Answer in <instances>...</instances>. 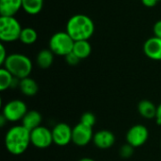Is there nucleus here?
I'll return each instance as SVG.
<instances>
[{
	"mask_svg": "<svg viewBox=\"0 0 161 161\" xmlns=\"http://www.w3.org/2000/svg\"><path fill=\"white\" fill-rule=\"evenodd\" d=\"M93 135L92 127L85 125L79 122L73 127L72 142L78 147H84L92 142Z\"/></svg>",
	"mask_w": 161,
	"mask_h": 161,
	"instance_id": "9",
	"label": "nucleus"
},
{
	"mask_svg": "<svg viewBox=\"0 0 161 161\" xmlns=\"http://www.w3.org/2000/svg\"><path fill=\"white\" fill-rule=\"evenodd\" d=\"M142 2L147 8H153L158 4V0H142Z\"/></svg>",
	"mask_w": 161,
	"mask_h": 161,
	"instance_id": "27",
	"label": "nucleus"
},
{
	"mask_svg": "<svg viewBox=\"0 0 161 161\" xmlns=\"http://www.w3.org/2000/svg\"><path fill=\"white\" fill-rule=\"evenodd\" d=\"M43 7V0H22V8L30 14H38Z\"/></svg>",
	"mask_w": 161,
	"mask_h": 161,
	"instance_id": "19",
	"label": "nucleus"
},
{
	"mask_svg": "<svg viewBox=\"0 0 161 161\" xmlns=\"http://www.w3.org/2000/svg\"><path fill=\"white\" fill-rule=\"evenodd\" d=\"M66 32L76 41H89L94 32L92 20L85 14H75L66 25Z\"/></svg>",
	"mask_w": 161,
	"mask_h": 161,
	"instance_id": "2",
	"label": "nucleus"
},
{
	"mask_svg": "<svg viewBox=\"0 0 161 161\" xmlns=\"http://www.w3.org/2000/svg\"><path fill=\"white\" fill-rule=\"evenodd\" d=\"M27 107L25 102L20 99H13L8 101L2 109V115L10 123L22 121L27 112Z\"/></svg>",
	"mask_w": 161,
	"mask_h": 161,
	"instance_id": "6",
	"label": "nucleus"
},
{
	"mask_svg": "<svg viewBox=\"0 0 161 161\" xmlns=\"http://www.w3.org/2000/svg\"><path fill=\"white\" fill-rule=\"evenodd\" d=\"M143 52L153 60H161V39L155 36L149 38L143 44Z\"/></svg>",
	"mask_w": 161,
	"mask_h": 161,
	"instance_id": "12",
	"label": "nucleus"
},
{
	"mask_svg": "<svg viewBox=\"0 0 161 161\" xmlns=\"http://www.w3.org/2000/svg\"><path fill=\"white\" fill-rule=\"evenodd\" d=\"M156 121L158 123V125H161V103L158 106V109H157V116H156Z\"/></svg>",
	"mask_w": 161,
	"mask_h": 161,
	"instance_id": "28",
	"label": "nucleus"
},
{
	"mask_svg": "<svg viewBox=\"0 0 161 161\" xmlns=\"http://www.w3.org/2000/svg\"><path fill=\"white\" fill-rule=\"evenodd\" d=\"M42 117L41 113L37 110H28L23 120L21 121V125L25 126L27 130L32 131L35 128L42 125Z\"/></svg>",
	"mask_w": 161,
	"mask_h": 161,
	"instance_id": "13",
	"label": "nucleus"
},
{
	"mask_svg": "<svg viewBox=\"0 0 161 161\" xmlns=\"http://www.w3.org/2000/svg\"><path fill=\"white\" fill-rule=\"evenodd\" d=\"M19 90L21 92L28 97H32L36 95L39 92V85L38 83L31 77H25L20 80Z\"/></svg>",
	"mask_w": 161,
	"mask_h": 161,
	"instance_id": "16",
	"label": "nucleus"
},
{
	"mask_svg": "<svg viewBox=\"0 0 161 161\" xmlns=\"http://www.w3.org/2000/svg\"><path fill=\"white\" fill-rule=\"evenodd\" d=\"M115 142H116L115 135L113 134V132L108 129H102L97 131L96 133H94L92 139L93 144L97 148L102 150L111 148L114 145Z\"/></svg>",
	"mask_w": 161,
	"mask_h": 161,
	"instance_id": "11",
	"label": "nucleus"
},
{
	"mask_svg": "<svg viewBox=\"0 0 161 161\" xmlns=\"http://www.w3.org/2000/svg\"><path fill=\"white\" fill-rule=\"evenodd\" d=\"M75 41L66 32H57L49 40V49L57 56L65 57L73 52Z\"/></svg>",
	"mask_w": 161,
	"mask_h": 161,
	"instance_id": "5",
	"label": "nucleus"
},
{
	"mask_svg": "<svg viewBox=\"0 0 161 161\" xmlns=\"http://www.w3.org/2000/svg\"><path fill=\"white\" fill-rule=\"evenodd\" d=\"M8 54H7V51H6V48L4 46L3 43L0 44V64L3 66V64L5 63L7 58H8Z\"/></svg>",
	"mask_w": 161,
	"mask_h": 161,
	"instance_id": "25",
	"label": "nucleus"
},
{
	"mask_svg": "<svg viewBox=\"0 0 161 161\" xmlns=\"http://www.w3.org/2000/svg\"><path fill=\"white\" fill-rule=\"evenodd\" d=\"M53 142L58 146H66L72 142L73 128L66 123H58L52 129Z\"/></svg>",
	"mask_w": 161,
	"mask_h": 161,
	"instance_id": "10",
	"label": "nucleus"
},
{
	"mask_svg": "<svg viewBox=\"0 0 161 161\" xmlns=\"http://www.w3.org/2000/svg\"><path fill=\"white\" fill-rule=\"evenodd\" d=\"M80 123L90 127H93L96 123V117L92 112H85L80 117Z\"/></svg>",
	"mask_w": 161,
	"mask_h": 161,
	"instance_id": "22",
	"label": "nucleus"
},
{
	"mask_svg": "<svg viewBox=\"0 0 161 161\" xmlns=\"http://www.w3.org/2000/svg\"><path fill=\"white\" fill-rule=\"evenodd\" d=\"M153 31H154L155 37H158V38L161 39V20H158L155 23Z\"/></svg>",
	"mask_w": 161,
	"mask_h": 161,
	"instance_id": "26",
	"label": "nucleus"
},
{
	"mask_svg": "<svg viewBox=\"0 0 161 161\" xmlns=\"http://www.w3.org/2000/svg\"><path fill=\"white\" fill-rule=\"evenodd\" d=\"M14 76L4 67L0 69V91L5 92L11 88Z\"/></svg>",
	"mask_w": 161,
	"mask_h": 161,
	"instance_id": "21",
	"label": "nucleus"
},
{
	"mask_svg": "<svg viewBox=\"0 0 161 161\" xmlns=\"http://www.w3.org/2000/svg\"><path fill=\"white\" fill-rule=\"evenodd\" d=\"M149 138V131L143 125H135L131 126L125 135V140L128 144L134 148H139L145 144Z\"/></svg>",
	"mask_w": 161,
	"mask_h": 161,
	"instance_id": "7",
	"label": "nucleus"
},
{
	"mask_svg": "<svg viewBox=\"0 0 161 161\" xmlns=\"http://www.w3.org/2000/svg\"><path fill=\"white\" fill-rule=\"evenodd\" d=\"M134 150H135V148L126 142L119 150L120 157L123 158H130L133 156V154H134Z\"/></svg>",
	"mask_w": 161,
	"mask_h": 161,
	"instance_id": "23",
	"label": "nucleus"
},
{
	"mask_svg": "<svg viewBox=\"0 0 161 161\" xmlns=\"http://www.w3.org/2000/svg\"><path fill=\"white\" fill-rule=\"evenodd\" d=\"M157 109H158V107H156V105L152 101L147 100V99H143L140 101L138 105V111L140 115L142 118L147 119V120L156 119Z\"/></svg>",
	"mask_w": 161,
	"mask_h": 161,
	"instance_id": "15",
	"label": "nucleus"
},
{
	"mask_svg": "<svg viewBox=\"0 0 161 161\" xmlns=\"http://www.w3.org/2000/svg\"><path fill=\"white\" fill-rule=\"evenodd\" d=\"M22 8V0H0V15L14 16Z\"/></svg>",
	"mask_w": 161,
	"mask_h": 161,
	"instance_id": "14",
	"label": "nucleus"
},
{
	"mask_svg": "<svg viewBox=\"0 0 161 161\" xmlns=\"http://www.w3.org/2000/svg\"><path fill=\"white\" fill-rule=\"evenodd\" d=\"M158 1H161V0H158Z\"/></svg>",
	"mask_w": 161,
	"mask_h": 161,
	"instance_id": "31",
	"label": "nucleus"
},
{
	"mask_svg": "<svg viewBox=\"0 0 161 161\" xmlns=\"http://www.w3.org/2000/svg\"><path fill=\"white\" fill-rule=\"evenodd\" d=\"M22 26L14 16H0V40L11 42L19 40Z\"/></svg>",
	"mask_w": 161,
	"mask_h": 161,
	"instance_id": "4",
	"label": "nucleus"
},
{
	"mask_svg": "<svg viewBox=\"0 0 161 161\" xmlns=\"http://www.w3.org/2000/svg\"><path fill=\"white\" fill-rule=\"evenodd\" d=\"M64 58H65V61H66L69 65H71V66L77 65V64L79 63V61L81 60V59H80L75 53H73V52H71L70 54H68V55L65 56Z\"/></svg>",
	"mask_w": 161,
	"mask_h": 161,
	"instance_id": "24",
	"label": "nucleus"
},
{
	"mask_svg": "<svg viewBox=\"0 0 161 161\" xmlns=\"http://www.w3.org/2000/svg\"><path fill=\"white\" fill-rule=\"evenodd\" d=\"M19 40L26 45L33 44L38 40V33L32 27H24L22 29Z\"/></svg>",
	"mask_w": 161,
	"mask_h": 161,
	"instance_id": "20",
	"label": "nucleus"
},
{
	"mask_svg": "<svg viewBox=\"0 0 161 161\" xmlns=\"http://www.w3.org/2000/svg\"><path fill=\"white\" fill-rule=\"evenodd\" d=\"M30 144V131L22 125H13L5 135L6 149L13 156L24 154Z\"/></svg>",
	"mask_w": 161,
	"mask_h": 161,
	"instance_id": "1",
	"label": "nucleus"
},
{
	"mask_svg": "<svg viewBox=\"0 0 161 161\" xmlns=\"http://www.w3.org/2000/svg\"><path fill=\"white\" fill-rule=\"evenodd\" d=\"M54 56L55 54L50 49H42L38 53L36 57V62L40 68L48 69L54 62Z\"/></svg>",
	"mask_w": 161,
	"mask_h": 161,
	"instance_id": "17",
	"label": "nucleus"
},
{
	"mask_svg": "<svg viewBox=\"0 0 161 161\" xmlns=\"http://www.w3.org/2000/svg\"><path fill=\"white\" fill-rule=\"evenodd\" d=\"M73 53L80 59H85L92 54V45L89 41H76L74 44Z\"/></svg>",
	"mask_w": 161,
	"mask_h": 161,
	"instance_id": "18",
	"label": "nucleus"
},
{
	"mask_svg": "<svg viewBox=\"0 0 161 161\" xmlns=\"http://www.w3.org/2000/svg\"><path fill=\"white\" fill-rule=\"evenodd\" d=\"M3 67L7 69L14 77L23 79L28 77L32 72V61L28 57L20 53L8 56Z\"/></svg>",
	"mask_w": 161,
	"mask_h": 161,
	"instance_id": "3",
	"label": "nucleus"
},
{
	"mask_svg": "<svg viewBox=\"0 0 161 161\" xmlns=\"http://www.w3.org/2000/svg\"><path fill=\"white\" fill-rule=\"evenodd\" d=\"M160 146H161V143H160Z\"/></svg>",
	"mask_w": 161,
	"mask_h": 161,
	"instance_id": "32",
	"label": "nucleus"
},
{
	"mask_svg": "<svg viewBox=\"0 0 161 161\" xmlns=\"http://www.w3.org/2000/svg\"><path fill=\"white\" fill-rule=\"evenodd\" d=\"M78 161H95L93 158H80Z\"/></svg>",
	"mask_w": 161,
	"mask_h": 161,
	"instance_id": "30",
	"label": "nucleus"
},
{
	"mask_svg": "<svg viewBox=\"0 0 161 161\" xmlns=\"http://www.w3.org/2000/svg\"><path fill=\"white\" fill-rule=\"evenodd\" d=\"M31 144L38 149H46L54 143L52 130L45 126H39L30 131Z\"/></svg>",
	"mask_w": 161,
	"mask_h": 161,
	"instance_id": "8",
	"label": "nucleus"
},
{
	"mask_svg": "<svg viewBox=\"0 0 161 161\" xmlns=\"http://www.w3.org/2000/svg\"><path fill=\"white\" fill-rule=\"evenodd\" d=\"M6 123H8V120L1 114V115H0V125L3 127V126L6 125Z\"/></svg>",
	"mask_w": 161,
	"mask_h": 161,
	"instance_id": "29",
	"label": "nucleus"
}]
</instances>
